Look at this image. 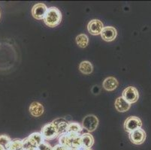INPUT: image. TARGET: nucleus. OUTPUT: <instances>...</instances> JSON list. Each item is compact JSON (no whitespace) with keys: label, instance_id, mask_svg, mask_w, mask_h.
I'll use <instances>...</instances> for the list:
<instances>
[{"label":"nucleus","instance_id":"nucleus-1","mask_svg":"<svg viewBox=\"0 0 151 150\" xmlns=\"http://www.w3.org/2000/svg\"><path fill=\"white\" fill-rule=\"evenodd\" d=\"M44 22L48 27L53 28L60 24L62 20V14L60 11L56 7L47 8L45 17L43 19Z\"/></svg>","mask_w":151,"mask_h":150},{"label":"nucleus","instance_id":"nucleus-2","mask_svg":"<svg viewBox=\"0 0 151 150\" xmlns=\"http://www.w3.org/2000/svg\"><path fill=\"white\" fill-rule=\"evenodd\" d=\"M41 134L45 140H52L59 137L58 131L56 126L52 123V122L46 124L42 127L41 130Z\"/></svg>","mask_w":151,"mask_h":150},{"label":"nucleus","instance_id":"nucleus-3","mask_svg":"<svg viewBox=\"0 0 151 150\" xmlns=\"http://www.w3.org/2000/svg\"><path fill=\"white\" fill-rule=\"evenodd\" d=\"M125 131L128 132L129 134L137 129L141 128L142 127V121L138 116H129L125 120L124 125H123Z\"/></svg>","mask_w":151,"mask_h":150},{"label":"nucleus","instance_id":"nucleus-4","mask_svg":"<svg viewBox=\"0 0 151 150\" xmlns=\"http://www.w3.org/2000/svg\"><path fill=\"white\" fill-rule=\"evenodd\" d=\"M122 98L129 104H132L138 101V98H139V93L136 88L130 86L126 87L123 91Z\"/></svg>","mask_w":151,"mask_h":150},{"label":"nucleus","instance_id":"nucleus-5","mask_svg":"<svg viewBox=\"0 0 151 150\" xmlns=\"http://www.w3.org/2000/svg\"><path fill=\"white\" fill-rule=\"evenodd\" d=\"M99 125V119L95 115L86 116L82 121V127L89 132L94 131L97 128Z\"/></svg>","mask_w":151,"mask_h":150},{"label":"nucleus","instance_id":"nucleus-6","mask_svg":"<svg viewBox=\"0 0 151 150\" xmlns=\"http://www.w3.org/2000/svg\"><path fill=\"white\" fill-rule=\"evenodd\" d=\"M146 132L144 129H137L129 134V138L130 141L134 145H141L144 144L146 140Z\"/></svg>","mask_w":151,"mask_h":150},{"label":"nucleus","instance_id":"nucleus-7","mask_svg":"<svg viewBox=\"0 0 151 150\" xmlns=\"http://www.w3.org/2000/svg\"><path fill=\"white\" fill-rule=\"evenodd\" d=\"M104 27H105L101 20L94 19V20H90L88 23L87 30L92 35H99L101 34Z\"/></svg>","mask_w":151,"mask_h":150},{"label":"nucleus","instance_id":"nucleus-8","mask_svg":"<svg viewBox=\"0 0 151 150\" xmlns=\"http://www.w3.org/2000/svg\"><path fill=\"white\" fill-rule=\"evenodd\" d=\"M47 7L44 3H38L32 8V15L36 20H43L46 14Z\"/></svg>","mask_w":151,"mask_h":150},{"label":"nucleus","instance_id":"nucleus-9","mask_svg":"<svg viewBox=\"0 0 151 150\" xmlns=\"http://www.w3.org/2000/svg\"><path fill=\"white\" fill-rule=\"evenodd\" d=\"M100 35L104 41L110 42V41H113L116 38L117 35V31L113 27H105L102 29Z\"/></svg>","mask_w":151,"mask_h":150},{"label":"nucleus","instance_id":"nucleus-10","mask_svg":"<svg viewBox=\"0 0 151 150\" xmlns=\"http://www.w3.org/2000/svg\"><path fill=\"white\" fill-rule=\"evenodd\" d=\"M52 123L56 126L57 131H58L59 136L65 134L67 132V128L68 126V122L63 118H58L52 122Z\"/></svg>","mask_w":151,"mask_h":150},{"label":"nucleus","instance_id":"nucleus-11","mask_svg":"<svg viewBox=\"0 0 151 150\" xmlns=\"http://www.w3.org/2000/svg\"><path fill=\"white\" fill-rule=\"evenodd\" d=\"M118 85H119V83L117 80L114 77H108L106 79H105V80L102 83L103 88L108 92H111L116 89Z\"/></svg>","mask_w":151,"mask_h":150},{"label":"nucleus","instance_id":"nucleus-12","mask_svg":"<svg viewBox=\"0 0 151 150\" xmlns=\"http://www.w3.org/2000/svg\"><path fill=\"white\" fill-rule=\"evenodd\" d=\"M115 108H116V111L120 113H124L128 111L131 107V104H129L127 101H126L124 99L122 98V96L120 97H118L116 99L114 103Z\"/></svg>","mask_w":151,"mask_h":150},{"label":"nucleus","instance_id":"nucleus-13","mask_svg":"<svg viewBox=\"0 0 151 150\" xmlns=\"http://www.w3.org/2000/svg\"><path fill=\"white\" fill-rule=\"evenodd\" d=\"M29 113L34 117H39L43 114L44 107L39 102H32L29 106Z\"/></svg>","mask_w":151,"mask_h":150},{"label":"nucleus","instance_id":"nucleus-14","mask_svg":"<svg viewBox=\"0 0 151 150\" xmlns=\"http://www.w3.org/2000/svg\"><path fill=\"white\" fill-rule=\"evenodd\" d=\"M27 139L29 140L30 144L33 146L35 149L38 148V146L40 145V144H42V143L45 141L42 134L39 133V132H34V133H32L30 135H29V137H27Z\"/></svg>","mask_w":151,"mask_h":150},{"label":"nucleus","instance_id":"nucleus-15","mask_svg":"<svg viewBox=\"0 0 151 150\" xmlns=\"http://www.w3.org/2000/svg\"><path fill=\"white\" fill-rule=\"evenodd\" d=\"M82 148L83 149H91L94 144V138L93 135L90 133H85L81 135Z\"/></svg>","mask_w":151,"mask_h":150},{"label":"nucleus","instance_id":"nucleus-16","mask_svg":"<svg viewBox=\"0 0 151 150\" xmlns=\"http://www.w3.org/2000/svg\"><path fill=\"white\" fill-rule=\"evenodd\" d=\"M83 131V127L80 124L76 122H68V126L67 128V132L68 134H78L81 135V131Z\"/></svg>","mask_w":151,"mask_h":150},{"label":"nucleus","instance_id":"nucleus-17","mask_svg":"<svg viewBox=\"0 0 151 150\" xmlns=\"http://www.w3.org/2000/svg\"><path fill=\"white\" fill-rule=\"evenodd\" d=\"M79 70L83 74H90L93 71V66L89 61H83L79 65Z\"/></svg>","mask_w":151,"mask_h":150},{"label":"nucleus","instance_id":"nucleus-18","mask_svg":"<svg viewBox=\"0 0 151 150\" xmlns=\"http://www.w3.org/2000/svg\"><path fill=\"white\" fill-rule=\"evenodd\" d=\"M23 146V140L20 139L12 140L10 143L5 147V150H19Z\"/></svg>","mask_w":151,"mask_h":150},{"label":"nucleus","instance_id":"nucleus-19","mask_svg":"<svg viewBox=\"0 0 151 150\" xmlns=\"http://www.w3.org/2000/svg\"><path fill=\"white\" fill-rule=\"evenodd\" d=\"M76 43L81 48H85L89 44V38L85 34H80L76 37Z\"/></svg>","mask_w":151,"mask_h":150},{"label":"nucleus","instance_id":"nucleus-20","mask_svg":"<svg viewBox=\"0 0 151 150\" xmlns=\"http://www.w3.org/2000/svg\"><path fill=\"white\" fill-rule=\"evenodd\" d=\"M12 141V139L9 136L5 135V134H2L0 135V146L5 149V147L8 146V144Z\"/></svg>","mask_w":151,"mask_h":150},{"label":"nucleus","instance_id":"nucleus-21","mask_svg":"<svg viewBox=\"0 0 151 150\" xmlns=\"http://www.w3.org/2000/svg\"><path fill=\"white\" fill-rule=\"evenodd\" d=\"M52 148L53 147L50 146V144H48L47 142L46 141H44L42 144L38 146L37 149L38 150H52Z\"/></svg>","mask_w":151,"mask_h":150},{"label":"nucleus","instance_id":"nucleus-22","mask_svg":"<svg viewBox=\"0 0 151 150\" xmlns=\"http://www.w3.org/2000/svg\"><path fill=\"white\" fill-rule=\"evenodd\" d=\"M52 150H67V148L60 145V144H57L52 148Z\"/></svg>","mask_w":151,"mask_h":150},{"label":"nucleus","instance_id":"nucleus-23","mask_svg":"<svg viewBox=\"0 0 151 150\" xmlns=\"http://www.w3.org/2000/svg\"><path fill=\"white\" fill-rule=\"evenodd\" d=\"M67 150H80V149H74V148H68Z\"/></svg>","mask_w":151,"mask_h":150},{"label":"nucleus","instance_id":"nucleus-24","mask_svg":"<svg viewBox=\"0 0 151 150\" xmlns=\"http://www.w3.org/2000/svg\"><path fill=\"white\" fill-rule=\"evenodd\" d=\"M80 150H93L92 149H83V148H81L80 149Z\"/></svg>","mask_w":151,"mask_h":150},{"label":"nucleus","instance_id":"nucleus-25","mask_svg":"<svg viewBox=\"0 0 151 150\" xmlns=\"http://www.w3.org/2000/svg\"><path fill=\"white\" fill-rule=\"evenodd\" d=\"M0 150H5V149L4 148V147H2V146H0Z\"/></svg>","mask_w":151,"mask_h":150},{"label":"nucleus","instance_id":"nucleus-26","mask_svg":"<svg viewBox=\"0 0 151 150\" xmlns=\"http://www.w3.org/2000/svg\"><path fill=\"white\" fill-rule=\"evenodd\" d=\"M19 150H23V149H19Z\"/></svg>","mask_w":151,"mask_h":150},{"label":"nucleus","instance_id":"nucleus-27","mask_svg":"<svg viewBox=\"0 0 151 150\" xmlns=\"http://www.w3.org/2000/svg\"><path fill=\"white\" fill-rule=\"evenodd\" d=\"M0 17H1V12H0Z\"/></svg>","mask_w":151,"mask_h":150},{"label":"nucleus","instance_id":"nucleus-28","mask_svg":"<svg viewBox=\"0 0 151 150\" xmlns=\"http://www.w3.org/2000/svg\"><path fill=\"white\" fill-rule=\"evenodd\" d=\"M35 150H38V149H35Z\"/></svg>","mask_w":151,"mask_h":150}]
</instances>
